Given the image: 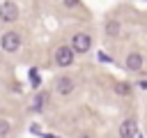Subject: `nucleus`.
<instances>
[{
  "mask_svg": "<svg viewBox=\"0 0 147 138\" xmlns=\"http://www.w3.org/2000/svg\"><path fill=\"white\" fill-rule=\"evenodd\" d=\"M16 18H18V7H16L11 0H7V2L0 7V21L11 23V21H16Z\"/></svg>",
  "mask_w": 147,
  "mask_h": 138,
  "instance_id": "obj_4",
  "label": "nucleus"
},
{
  "mask_svg": "<svg viewBox=\"0 0 147 138\" xmlns=\"http://www.w3.org/2000/svg\"><path fill=\"white\" fill-rule=\"evenodd\" d=\"M55 62H57L60 67H69V64L74 62V48H71V46H60V48H55Z\"/></svg>",
  "mask_w": 147,
  "mask_h": 138,
  "instance_id": "obj_3",
  "label": "nucleus"
},
{
  "mask_svg": "<svg viewBox=\"0 0 147 138\" xmlns=\"http://www.w3.org/2000/svg\"><path fill=\"white\" fill-rule=\"evenodd\" d=\"M30 83L37 87L39 83H41V78H39V74H37V69H30Z\"/></svg>",
  "mask_w": 147,
  "mask_h": 138,
  "instance_id": "obj_10",
  "label": "nucleus"
},
{
  "mask_svg": "<svg viewBox=\"0 0 147 138\" xmlns=\"http://www.w3.org/2000/svg\"><path fill=\"white\" fill-rule=\"evenodd\" d=\"M44 101H46V94H37V99H34V103H32V106H34V108H41V106H44Z\"/></svg>",
  "mask_w": 147,
  "mask_h": 138,
  "instance_id": "obj_12",
  "label": "nucleus"
},
{
  "mask_svg": "<svg viewBox=\"0 0 147 138\" xmlns=\"http://www.w3.org/2000/svg\"><path fill=\"white\" fill-rule=\"evenodd\" d=\"M138 136V122L136 120H124L119 124V138H136Z\"/></svg>",
  "mask_w": 147,
  "mask_h": 138,
  "instance_id": "obj_5",
  "label": "nucleus"
},
{
  "mask_svg": "<svg viewBox=\"0 0 147 138\" xmlns=\"http://www.w3.org/2000/svg\"><path fill=\"white\" fill-rule=\"evenodd\" d=\"M55 92H57V94H69V92H74V78H71V76H60V78L55 80Z\"/></svg>",
  "mask_w": 147,
  "mask_h": 138,
  "instance_id": "obj_6",
  "label": "nucleus"
},
{
  "mask_svg": "<svg viewBox=\"0 0 147 138\" xmlns=\"http://www.w3.org/2000/svg\"><path fill=\"white\" fill-rule=\"evenodd\" d=\"M126 69L129 71H140L142 69V55L140 53H129L126 55Z\"/></svg>",
  "mask_w": 147,
  "mask_h": 138,
  "instance_id": "obj_7",
  "label": "nucleus"
},
{
  "mask_svg": "<svg viewBox=\"0 0 147 138\" xmlns=\"http://www.w3.org/2000/svg\"><path fill=\"white\" fill-rule=\"evenodd\" d=\"M0 46H2V51H7V53H16V51L21 48V37H18V32H14V30L5 32L2 39H0Z\"/></svg>",
  "mask_w": 147,
  "mask_h": 138,
  "instance_id": "obj_1",
  "label": "nucleus"
},
{
  "mask_svg": "<svg viewBox=\"0 0 147 138\" xmlns=\"http://www.w3.org/2000/svg\"><path fill=\"white\" fill-rule=\"evenodd\" d=\"M7 133H9V122L7 120H0V138L7 136Z\"/></svg>",
  "mask_w": 147,
  "mask_h": 138,
  "instance_id": "obj_11",
  "label": "nucleus"
},
{
  "mask_svg": "<svg viewBox=\"0 0 147 138\" xmlns=\"http://www.w3.org/2000/svg\"><path fill=\"white\" fill-rule=\"evenodd\" d=\"M64 7H78V0H64Z\"/></svg>",
  "mask_w": 147,
  "mask_h": 138,
  "instance_id": "obj_13",
  "label": "nucleus"
},
{
  "mask_svg": "<svg viewBox=\"0 0 147 138\" xmlns=\"http://www.w3.org/2000/svg\"><path fill=\"white\" fill-rule=\"evenodd\" d=\"M71 48H74V53H87L92 48V37L87 32H76L71 39Z\"/></svg>",
  "mask_w": 147,
  "mask_h": 138,
  "instance_id": "obj_2",
  "label": "nucleus"
},
{
  "mask_svg": "<svg viewBox=\"0 0 147 138\" xmlns=\"http://www.w3.org/2000/svg\"><path fill=\"white\" fill-rule=\"evenodd\" d=\"M78 138H90V136H87V133H80V136H78Z\"/></svg>",
  "mask_w": 147,
  "mask_h": 138,
  "instance_id": "obj_14",
  "label": "nucleus"
},
{
  "mask_svg": "<svg viewBox=\"0 0 147 138\" xmlns=\"http://www.w3.org/2000/svg\"><path fill=\"white\" fill-rule=\"evenodd\" d=\"M115 92H117L119 97H129L131 87H129V83H115Z\"/></svg>",
  "mask_w": 147,
  "mask_h": 138,
  "instance_id": "obj_8",
  "label": "nucleus"
},
{
  "mask_svg": "<svg viewBox=\"0 0 147 138\" xmlns=\"http://www.w3.org/2000/svg\"><path fill=\"white\" fill-rule=\"evenodd\" d=\"M106 32L115 37V34L119 32V23H117V21H108V23H106Z\"/></svg>",
  "mask_w": 147,
  "mask_h": 138,
  "instance_id": "obj_9",
  "label": "nucleus"
}]
</instances>
